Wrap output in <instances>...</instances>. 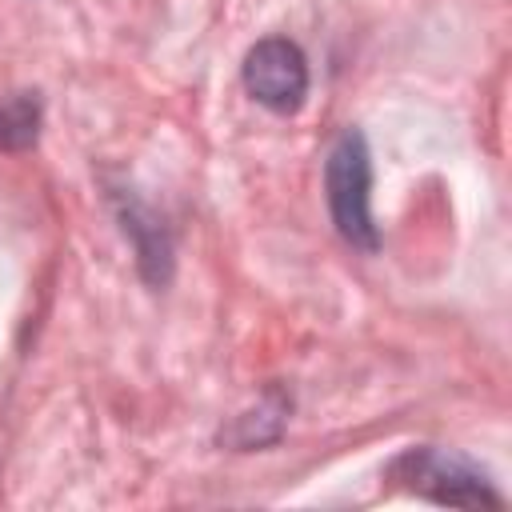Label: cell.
I'll return each mask as SVG.
<instances>
[{
  "label": "cell",
  "instance_id": "277c9868",
  "mask_svg": "<svg viewBox=\"0 0 512 512\" xmlns=\"http://www.w3.org/2000/svg\"><path fill=\"white\" fill-rule=\"evenodd\" d=\"M40 136V100L36 92L0 96V152H24Z\"/></svg>",
  "mask_w": 512,
  "mask_h": 512
},
{
  "label": "cell",
  "instance_id": "7a4b0ae2",
  "mask_svg": "<svg viewBox=\"0 0 512 512\" xmlns=\"http://www.w3.org/2000/svg\"><path fill=\"white\" fill-rule=\"evenodd\" d=\"M388 476L400 480L408 492H420L436 504H456V508H500L504 504V496L492 488V480L476 464L444 448H408L404 456L392 460Z\"/></svg>",
  "mask_w": 512,
  "mask_h": 512
},
{
  "label": "cell",
  "instance_id": "6da1fadb",
  "mask_svg": "<svg viewBox=\"0 0 512 512\" xmlns=\"http://www.w3.org/2000/svg\"><path fill=\"white\" fill-rule=\"evenodd\" d=\"M324 192H328V212L336 232L352 248L376 252L380 232L372 220V156H368V140L356 128L340 132V140L332 144L324 164Z\"/></svg>",
  "mask_w": 512,
  "mask_h": 512
},
{
  "label": "cell",
  "instance_id": "3957f363",
  "mask_svg": "<svg viewBox=\"0 0 512 512\" xmlns=\"http://www.w3.org/2000/svg\"><path fill=\"white\" fill-rule=\"evenodd\" d=\"M244 88L268 112H296L308 96V60L288 36H264L244 56Z\"/></svg>",
  "mask_w": 512,
  "mask_h": 512
}]
</instances>
